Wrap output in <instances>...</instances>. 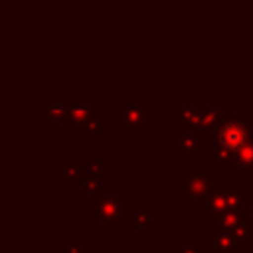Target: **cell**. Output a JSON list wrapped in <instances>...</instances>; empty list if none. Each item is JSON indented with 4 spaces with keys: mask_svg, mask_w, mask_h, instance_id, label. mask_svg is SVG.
<instances>
[{
    "mask_svg": "<svg viewBox=\"0 0 253 253\" xmlns=\"http://www.w3.org/2000/svg\"><path fill=\"white\" fill-rule=\"evenodd\" d=\"M89 219L99 231H115L126 219V198L119 192L97 206H89Z\"/></svg>",
    "mask_w": 253,
    "mask_h": 253,
    "instance_id": "obj_1",
    "label": "cell"
},
{
    "mask_svg": "<svg viewBox=\"0 0 253 253\" xmlns=\"http://www.w3.org/2000/svg\"><path fill=\"white\" fill-rule=\"evenodd\" d=\"M251 134H253V128L243 117H225V121L215 130V142H217V148H223L235 154L245 146Z\"/></svg>",
    "mask_w": 253,
    "mask_h": 253,
    "instance_id": "obj_2",
    "label": "cell"
},
{
    "mask_svg": "<svg viewBox=\"0 0 253 253\" xmlns=\"http://www.w3.org/2000/svg\"><path fill=\"white\" fill-rule=\"evenodd\" d=\"M215 178L210 176L208 168L204 166H194L188 170V174H184L180 180H178V192L182 196H186L190 202H196V204H202L213 190L215 186Z\"/></svg>",
    "mask_w": 253,
    "mask_h": 253,
    "instance_id": "obj_3",
    "label": "cell"
},
{
    "mask_svg": "<svg viewBox=\"0 0 253 253\" xmlns=\"http://www.w3.org/2000/svg\"><path fill=\"white\" fill-rule=\"evenodd\" d=\"M154 121V107L150 103H119L117 105V128L121 132H142L146 125Z\"/></svg>",
    "mask_w": 253,
    "mask_h": 253,
    "instance_id": "obj_4",
    "label": "cell"
},
{
    "mask_svg": "<svg viewBox=\"0 0 253 253\" xmlns=\"http://www.w3.org/2000/svg\"><path fill=\"white\" fill-rule=\"evenodd\" d=\"M71 111V130L87 132L91 140H97L101 132L109 130V125L99 121V105H69Z\"/></svg>",
    "mask_w": 253,
    "mask_h": 253,
    "instance_id": "obj_5",
    "label": "cell"
},
{
    "mask_svg": "<svg viewBox=\"0 0 253 253\" xmlns=\"http://www.w3.org/2000/svg\"><path fill=\"white\" fill-rule=\"evenodd\" d=\"M36 121L53 125V130L59 132L63 125H71V111L69 105H36Z\"/></svg>",
    "mask_w": 253,
    "mask_h": 253,
    "instance_id": "obj_6",
    "label": "cell"
},
{
    "mask_svg": "<svg viewBox=\"0 0 253 253\" xmlns=\"http://www.w3.org/2000/svg\"><path fill=\"white\" fill-rule=\"evenodd\" d=\"M206 249H211L213 253H235L237 243L229 231L208 229L206 231Z\"/></svg>",
    "mask_w": 253,
    "mask_h": 253,
    "instance_id": "obj_7",
    "label": "cell"
},
{
    "mask_svg": "<svg viewBox=\"0 0 253 253\" xmlns=\"http://www.w3.org/2000/svg\"><path fill=\"white\" fill-rule=\"evenodd\" d=\"M204 105H180L178 111V128L182 132H194L200 128Z\"/></svg>",
    "mask_w": 253,
    "mask_h": 253,
    "instance_id": "obj_8",
    "label": "cell"
},
{
    "mask_svg": "<svg viewBox=\"0 0 253 253\" xmlns=\"http://www.w3.org/2000/svg\"><path fill=\"white\" fill-rule=\"evenodd\" d=\"M231 170H233V176L237 178L253 176V134L245 142V146L235 152V166Z\"/></svg>",
    "mask_w": 253,
    "mask_h": 253,
    "instance_id": "obj_9",
    "label": "cell"
},
{
    "mask_svg": "<svg viewBox=\"0 0 253 253\" xmlns=\"http://www.w3.org/2000/svg\"><path fill=\"white\" fill-rule=\"evenodd\" d=\"M251 219H253L251 211H245L243 208H233V210H227L225 213H221V217L217 219V229L231 233V231H235L237 227H241L243 223H247Z\"/></svg>",
    "mask_w": 253,
    "mask_h": 253,
    "instance_id": "obj_10",
    "label": "cell"
},
{
    "mask_svg": "<svg viewBox=\"0 0 253 253\" xmlns=\"http://www.w3.org/2000/svg\"><path fill=\"white\" fill-rule=\"evenodd\" d=\"M225 105H213V107H206L202 111V121H200V132H208V130H217L219 125L225 121Z\"/></svg>",
    "mask_w": 253,
    "mask_h": 253,
    "instance_id": "obj_11",
    "label": "cell"
},
{
    "mask_svg": "<svg viewBox=\"0 0 253 253\" xmlns=\"http://www.w3.org/2000/svg\"><path fill=\"white\" fill-rule=\"evenodd\" d=\"M83 164L79 158H65L61 162V182L65 186H81L83 182Z\"/></svg>",
    "mask_w": 253,
    "mask_h": 253,
    "instance_id": "obj_12",
    "label": "cell"
},
{
    "mask_svg": "<svg viewBox=\"0 0 253 253\" xmlns=\"http://www.w3.org/2000/svg\"><path fill=\"white\" fill-rule=\"evenodd\" d=\"M198 150H200V138L196 132H182L180 142H178V156L182 160H192L198 158Z\"/></svg>",
    "mask_w": 253,
    "mask_h": 253,
    "instance_id": "obj_13",
    "label": "cell"
},
{
    "mask_svg": "<svg viewBox=\"0 0 253 253\" xmlns=\"http://www.w3.org/2000/svg\"><path fill=\"white\" fill-rule=\"evenodd\" d=\"M231 235L237 243V249H251V245H253V219L243 223L235 231H231Z\"/></svg>",
    "mask_w": 253,
    "mask_h": 253,
    "instance_id": "obj_14",
    "label": "cell"
},
{
    "mask_svg": "<svg viewBox=\"0 0 253 253\" xmlns=\"http://www.w3.org/2000/svg\"><path fill=\"white\" fill-rule=\"evenodd\" d=\"M206 156L211 158L217 168H233L235 166V154L233 152H227L223 148H217V146L215 148H210L206 152Z\"/></svg>",
    "mask_w": 253,
    "mask_h": 253,
    "instance_id": "obj_15",
    "label": "cell"
},
{
    "mask_svg": "<svg viewBox=\"0 0 253 253\" xmlns=\"http://www.w3.org/2000/svg\"><path fill=\"white\" fill-rule=\"evenodd\" d=\"M134 227L136 229H142V231H152L154 229L152 215L146 211V208H144L142 202L134 204Z\"/></svg>",
    "mask_w": 253,
    "mask_h": 253,
    "instance_id": "obj_16",
    "label": "cell"
},
{
    "mask_svg": "<svg viewBox=\"0 0 253 253\" xmlns=\"http://www.w3.org/2000/svg\"><path fill=\"white\" fill-rule=\"evenodd\" d=\"M115 194H119V188H117L115 184H101V186L89 196V206H97V204L105 202L107 198H111V196H115Z\"/></svg>",
    "mask_w": 253,
    "mask_h": 253,
    "instance_id": "obj_17",
    "label": "cell"
},
{
    "mask_svg": "<svg viewBox=\"0 0 253 253\" xmlns=\"http://www.w3.org/2000/svg\"><path fill=\"white\" fill-rule=\"evenodd\" d=\"M170 253H208V249L200 247V243L196 239H182L178 243V247H172Z\"/></svg>",
    "mask_w": 253,
    "mask_h": 253,
    "instance_id": "obj_18",
    "label": "cell"
},
{
    "mask_svg": "<svg viewBox=\"0 0 253 253\" xmlns=\"http://www.w3.org/2000/svg\"><path fill=\"white\" fill-rule=\"evenodd\" d=\"M87 166H89V174H95L99 178H103V176L109 174V162H107V158H91L87 162Z\"/></svg>",
    "mask_w": 253,
    "mask_h": 253,
    "instance_id": "obj_19",
    "label": "cell"
},
{
    "mask_svg": "<svg viewBox=\"0 0 253 253\" xmlns=\"http://www.w3.org/2000/svg\"><path fill=\"white\" fill-rule=\"evenodd\" d=\"M61 247L65 253H91L89 247H85L79 239H63L61 241Z\"/></svg>",
    "mask_w": 253,
    "mask_h": 253,
    "instance_id": "obj_20",
    "label": "cell"
},
{
    "mask_svg": "<svg viewBox=\"0 0 253 253\" xmlns=\"http://www.w3.org/2000/svg\"><path fill=\"white\" fill-rule=\"evenodd\" d=\"M101 186V182H99V176H95V174H89V176H85L83 178V182H81V192L89 198L97 188Z\"/></svg>",
    "mask_w": 253,
    "mask_h": 253,
    "instance_id": "obj_21",
    "label": "cell"
},
{
    "mask_svg": "<svg viewBox=\"0 0 253 253\" xmlns=\"http://www.w3.org/2000/svg\"><path fill=\"white\" fill-rule=\"evenodd\" d=\"M125 253H152V249H150V247H144V249L138 251V249H134V247H126Z\"/></svg>",
    "mask_w": 253,
    "mask_h": 253,
    "instance_id": "obj_22",
    "label": "cell"
}]
</instances>
